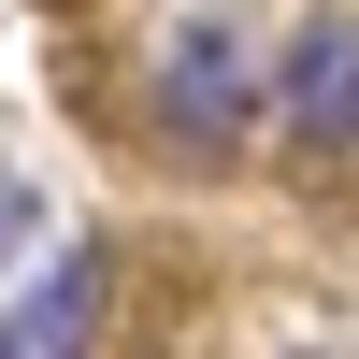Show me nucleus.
<instances>
[{"mask_svg": "<svg viewBox=\"0 0 359 359\" xmlns=\"http://www.w3.org/2000/svg\"><path fill=\"white\" fill-rule=\"evenodd\" d=\"M158 130L187 144V158H230V144L259 130V57L230 43L216 15H187V29L158 43Z\"/></svg>", "mask_w": 359, "mask_h": 359, "instance_id": "nucleus-1", "label": "nucleus"}, {"mask_svg": "<svg viewBox=\"0 0 359 359\" xmlns=\"http://www.w3.org/2000/svg\"><path fill=\"white\" fill-rule=\"evenodd\" d=\"M273 115H287L302 158H345L359 144V15H316L302 43L273 57Z\"/></svg>", "mask_w": 359, "mask_h": 359, "instance_id": "nucleus-2", "label": "nucleus"}, {"mask_svg": "<svg viewBox=\"0 0 359 359\" xmlns=\"http://www.w3.org/2000/svg\"><path fill=\"white\" fill-rule=\"evenodd\" d=\"M101 302H115L101 245H57L43 273L15 287V316H0V359H86V345H101Z\"/></svg>", "mask_w": 359, "mask_h": 359, "instance_id": "nucleus-3", "label": "nucleus"}, {"mask_svg": "<svg viewBox=\"0 0 359 359\" xmlns=\"http://www.w3.org/2000/svg\"><path fill=\"white\" fill-rule=\"evenodd\" d=\"M29 230H43V201H29L15 172H0V259H29Z\"/></svg>", "mask_w": 359, "mask_h": 359, "instance_id": "nucleus-4", "label": "nucleus"}]
</instances>
